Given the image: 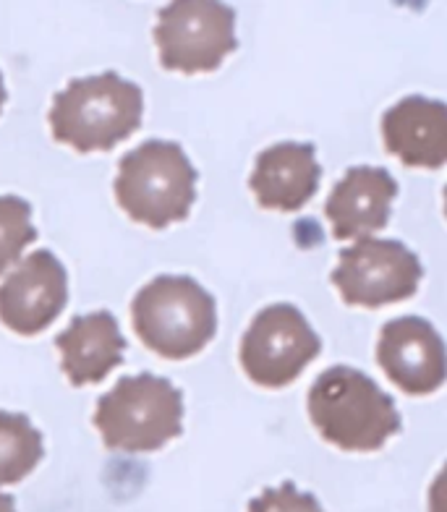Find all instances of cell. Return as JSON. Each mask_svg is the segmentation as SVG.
Masks as SVG:
<instances>
[{"label":"cell","instance_id":"cell-6","mask_svg":"<svg viewBox=\"0 0 447 512\" xmlns=\"http://www.w3.org/2000/svg\"><path fill=\"white\" fill-rule=\"evenodd\" d=\"M160 63L178 74L215 71L238 48L236 11L212 0H178L160 11L155 27Z\"/></svg>","mask_w":447,"mask_h":512},{"label":"cell","instance_id":"cell-16","mask_svg":"<svg viewBox=\"0 0 447 512\" xmlns=\"http://www.w3.org/2000/svg\"><path fill=\"white\" fill-rule=\"evenodd\" d=\"M37 241L32 207L19 196H0V275L19 262L21 251Z\"/></svg>","mask_w":447,"mask_h":512},{"label":"cell","instance_id":"cell-4","mask_svg":"<svg viewBox=\"0 0 447 512\" xmlns=\"http://www.w3.org/2000/svg\"><path fill=\"white\" fill-rule=\"evenodd\" d=\"M113 189L134 223L160 230L189 217L197 199V170L176 142L152 139L121 157Z\"/></svg>","mask_w":447,"mask_h":512},{"label":"cell","instance_id":"cell-19","mask_svg":"<svg viewBox=\"0 0 447 512\" xmlns=\"http://www.w3.org/2000/svg\"><path fill=\"white\" fill-rule=\"evenodd\" d=\"M6 87H3V74H0V110H3V105H6Z\"/></svg>","mask_w":447,"mask_h":512},{"label":"cell","instance_id":"cell-9","mask_svg":"<svg viewBox=\"0 0 447 512\" xmlns=\"http://www.w3.org/2000/svg\"><path fill=\"white\" fill-rule=\"evenodd\" d=\"M68 277L50 251H32L0 283V322L16 335H40L61 317Z\"/></svg>","mask_w":447,"mask_h":512},{"label":"cell","instance_id":"cell-11","mask_svg":"<svg viewBox=\"0 0 447 512\" xmlns=\"http://www.w3.org/2000/svg\"><path fill=\"white\" fill-rule=\"evenodd\" d=\"M398 196V183L385 168L356 165L335 183L325 204V215L338 241L369 238L390 220V204Z\"/></svg>","mask_w":447,"mask_h":512},{"label":"cell","instance_id":"cell-8","mask_svg":"<svg viewBox=\"0 0 447 512\" xmlns=\"http://www.w3.org/2000/svg\"><path fill=\"white\" fill-rule=\"evenodd\" d=\"M421 262L400 241L359 238L340 251L338 267L332 270V285L348 306L382 309L387 304L411 298L421 283Z\"/></svg>","mask_w":447,"mask_h":512},{"label":"cell","instance_id":"cell-7","mask_svg":"<svg viewBox=\"0 0 447 512\" xmlns=\"http://www.w3.org/2000/svg\"><path fill=\"white\" fill-rule=\"evenodd\" d=\"M322 340L296 306L272 304L251 319L241 337V366L259 387L280 390L312 364Z\"/></svg>","mask_w":447,"mask_h":512},{"label":"cell","instance_id":"cell-15","mask_svg":"<svg viewBox=\"0 0 447 512\" xmlns=\"http://www.w3.org/2000/svg\"><path fill=\"white\" fill-rule=\"evenodd\" d=\"M42 434L21 413L0 411V484H16L42 460Z\"/></svg>","mask_w":447,"mask_h":512},{"label":"cell","instance_id":"cell-17","mask_svg":"<svg viewBox=\"0 0 447 512\" xmlns=\"http://www.w3.org/2000/svg\"><path fill=\"white\" fill-rule=\"evenodd\" d=\"M249 512H325L317 497L309 492H301L296 484L285 481V484L275 486V489H265V492L254 497L249 502Z\"/></svg>","mask_w":447,"mask_h":512},{"label":"cell","instance_id":"cell-14","mask_svg":"<svg viewBox=\"0 0 447 512\" xmlns=\"http://www.w3.org/2000/svg\"><path fill=\"white\" fill-rule=\"evenodd\" d=\"M61 351V369L74 387L97 384L123 364V340L118 322L108 311L84 314L55 337Z\"/></svg>","mask_w":447,"mask_h":512},{"label":"cell","instance_id":"cell-18","mask_svg":"<svg viewBox=\"0 0 447 512\" xmlns=\"http://www.w3.org/2000/svg\"><path fill=\"white\" fill-rule=\"evenodd\" d=\"M0 512H16L14 497H11V494L0 492Z\"/></svg>","mask_w":447,"mask_h":512},{"label":"cell","instance_id":"cell-1","mask_svg":"<svg viewBox=\"0 0 447 512\" xmlns=\"http://www.w3.org/2000/svg\"><path fill=\"white\" fill-rule=\"evenodd\" d=\"M144 97L134 81L105 74L74 79L63 87L50 108L55 142L76 152H108L142 126Z\"/></svg>","mask_w":447,"mask_h":512},{"label":"cell","instance_id":"cell-12","mask_svg":"<svg viewBox=\"0 0 447 512\" xmlns=\"http://www.w3.org/2000/svg\"><path fill=\"white\" fill-rule=\"evenodd\" d=\"M382 142L408 168H442L447 160L445 102L419 95L400 100L382 115Z\"/></svg>","mask_w":447,"mask_h":512},{"label":"cell","instance_id":"cell-2","mask_svg":"<svg viewBox=\"0 0 447 512\" xmlns=\"http://www.w3.org/2000/svg\"><path fill=\"white\" fill-rule=\"evenodd\" d=\"M309 418L322 439L348 452L380 450L400 432L393 398L351 366H332L314 379Z\"/></svg>","mask_w":447,"mask_h":512},{"label":"cell","instance_id":"cell-5","mask_svg":"<svg viewBox=\"0 0 447 512\" xmlns=\"http://www.w3.org/2000/svg\"><path fill=\"white\" fill-rule=\"evenodd\" d=\"M183 395L155 374L118 379L97 400L95 426L110 450L152 452L181 434Z\"/></svg>","mask_w":447,"mask_h":512},{"label":"cell","instance_id":"cell-10","mask_svg":"<svg viewBox=\"0 0 447 512\" xmlns=\"http://www.w3.org/2000/svg\"><path fill=\"white\" fill-rule=\"evenodd\" d=\"M377 361L387 379L408 395H429L445 382V345L427 319L398 317L377 340Z\"/></svg>","mask_w":447,"mask_h":512},{"label":"cell","instance_id":"cell-3","mask_svg":"<svg viewBox=\"0 0 447 512\" xmlns=\"http://www.w3.org/2000/svg\"><path fill=\"white\" fill-rule=\"evenodd\" d=\"M131 327L147 351L183 361L197 356L215 337V298L191 277L160 275L134 296Z\"/></svg>","mask_w":447,"mask_h":512},{"label":"cell","instance_id":"cell-13","mask_svg":"<svg viewBox=\"0 0 447 512\" xmlns=\"http://www.w3.org/2000/svg\"><path fill=\"white\" fill-rule=\"evenodd\" d=\"M319 178L322 168L312 144L280 142L257 157L249 186L259 207L296 212L317 194Z\"/></svg>","mask_w":447,"mask_h":512}]
</instances>
